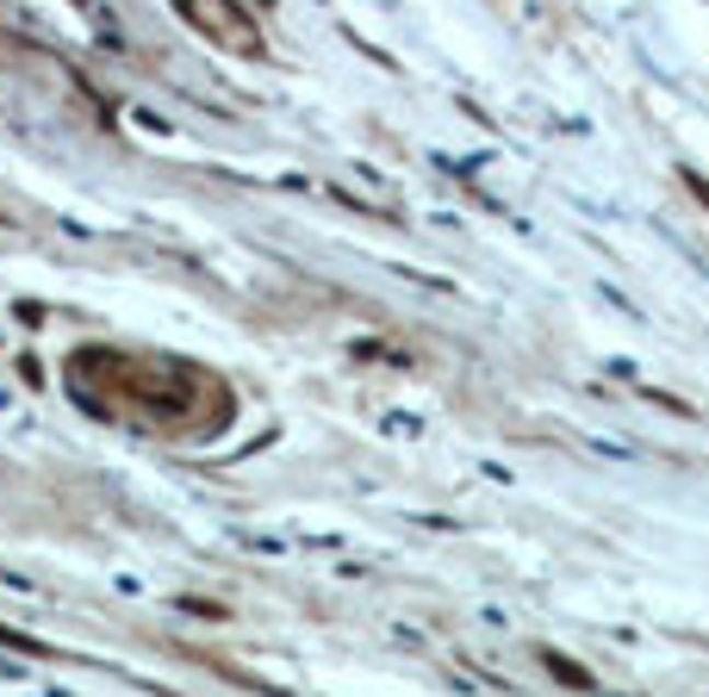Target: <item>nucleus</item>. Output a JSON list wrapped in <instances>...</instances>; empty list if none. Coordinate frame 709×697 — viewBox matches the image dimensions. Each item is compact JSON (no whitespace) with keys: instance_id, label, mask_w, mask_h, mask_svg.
<instances>
[{"instance_id":"2","label":"nucleus","mask_w":709,"mask_h":697,"mask_svg":"<svg viewBox=\"0 0 709 697\" xmlns=\"http://www.w3.org/2000/svg\"><path fill=\"white\" fill-rule=\"evenodd\" d=\"M685 181H690V194H697V199L709 206V181H697V174H685Z\"/></svg>"},{"instance_id":"1","label":"nucleus","mask_w":709,"mask_h":697,"mask_svg":"<svg viewBox=\"0 0 709 697\" xmlns=\"http://www.w3.org/2000/svg\"><path fill=\"white\" fill-rule=\"evenodd\" d=\"M548 673H554L560 685H579V692H592V673H585L579 660H567V654H548Z\"/></svg>"}]
</instances>
